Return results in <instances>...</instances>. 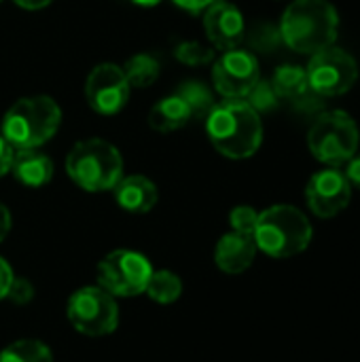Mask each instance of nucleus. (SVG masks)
<instances>
[{
  "label": "nucleus",
  "instance_id": "9",
  "mask_svg": "<svg viewBox=\"0 0 360 362\" xmlns=\"http://www.w3.org/2000/svg\"><path fill=\"white\" fill-rule=\"evenodd\" d=\"M306 72L308 85L314 93L323 98H337L354 87L359 78V64L348 51L329 47L310 57Z\"/></svg>",
  "mask_w": 360,
  "mask_h": 362
},
{
  "label": "nucleus",
  "instance_id": "28",
  "mask_svg": "<svg viewBox=\"0 0 360 362\" xmlns=\"http://www.w3.org/2000/svg\"><path fill=\"white\" fill-rule=\"evenodd\" d=\"M13 153H15V148H13V146L2 138V134H0V178H2L4 174H8V172H11Z\"/></svg>",
  "mask_w": 360,
  "mask_h": 362
},
{
  "label": "nucleus",
  "instance_id": "12",
  "mask_svg": "<svg viewBox=\"0 0 360 362\" xmlns=\"http://www.w3.org/2000/svg\"><path fill=\"white\" fill-rule=\"evenodd\" d=\"M352 187L342 168H325L316 172L306 187V202L318 218H333L348 208Z\"/></svg>",
  "mask_w": 360,
  "mask_h": 362
},
{
  "label": "nucleus",
  "instance_id": "4",
  "mask_svg": "<svg viewBox=\"0 0 360 362\" xmlns=\"http://www.w3.org/2000/svg\"><path fill=\"white\" fill-rule=\"evenodd\" d=\"M312 223L308 216L289 204L272 206L259 212L252 233L257 250L274 259H289L301 255L312 242Z\"/></svg>",
  "mask_w": 360,
  "mask_h": 362
},
{
  "label": "nucleus",
  "instance_id": "26",
  "mask_svg": "<svg viewBox=\"0 0 360 362\" xmlns=\"http://www.w3.org/2000/svg\"><path fill=\"white\" fill-rule=\"evenodd\" d=\"M6 299L15 305H25L34 299V286L28 278H13Z\"/></svg>",
  "mask_w": 360,
  "mask_h": 362
},
{
  "label": "nucleus",
  "instance_id": "11",
  "mask_svg": "<svg viewBox=\"0 0 360 362\" xmlns=\"http://www.w3.org/2000/svg\"><path fill=\"white\" fill-rule=\"evenodd\" d=\"M129 83L117 64H98L85 81V100L98 115H117L129 100Z\"/></svg>",
  "mask_w": 360,
  "mask_h": 362
},
{
  "label": "nucleus",
  "instance_id": "32",
  "mask_svg": "<svg viewBox=\"0 0 360 362\" xmlns=\"http://www.w3.org/2000/svg\"><path fill=\"white\" fill-rule=\"evenodd\" d=\"M17 6H21V8H25V11H38V8H45V6H49L53 0H13Z\"/></svg>",
  "mask_w": 360,
  "mask_h": 362
},
{
  "label": "nucleus",
  "instance_id": "29",
  "mask_svg": "<svg viewBox=\"0 0 360 362\" xmlns=\"http://www.w3.org/2000/svg\"><path fill=\"white\" fill-rule=\"evenodd\" d=\"M13 278H15V274H13L11 265L0 257V301L6 299V293H8V286H11Z\"/></svg>",
  "mask_w": 360,
  "mask_h": 362
},
{
  "label": "nucleus",
  "instance_id": "20",
  "mask_svg": "<svg viewBox=\"0 0 360 362\" xmlns=\"http://www.w3.org/2000/svg\"><path fill=\"white\" fill-rule=\"evenodd\" d=\"M176 95L189 106L191 119H206L208 112L216 104L212 89L206 83H202V81H185L180 85V89L176 91Z\"/></svg>",
  "mask_w": 360,
  "mask_h": 362
},
{
  "label": "nucleus",
  "instance_id": "19",
  "mask_svg": "<svg viewBox=\"0 0 360 362\" xmlns=\"http://www.w3.org/2000/svg\"><path fill=\"white\" fill-rule=\"evenodd\" d=\"M144 293L149 295L151 301H155L159 305H170L180 299L182 280L170 269H157V272H153Z\"/></svg>",
  "mask_w": 360,
  "mask_h": 362
},
{
  "label": "nucleus",
  "instance_id": "8",
  "mask_svg": "<svg viewBox=\"0 0 360 362\" xmlns=\"http://www.w3.org/2000/svg\"><path fill=\"white\" fill-rule=\"evenodd\" d=\"M151 261L129 248H119L108 252L98 263V284L117 297H136L146 291V284L153 276Z\"/></svg>",
  "mask_w": 360,
  "mask_h": 362
},
{
  "label": "nucleus",
  "instance_id": "25",
  "mask_svg": "<svg viewBox=\"0 0 360 362\" xmlns=\"http://www.w3.org/2000/svg\"><path fill=\"white\" fill-rule=\"evenodd\" d=\"M257 221H259V212L250 206H238L231 210L229 214V225H231V231L236 233H242V235H250L255 233V227H257Z\"/></svg>",
  "mask_w": 360,
  "mask_h": 362
},
{
  "label": "nucleus",
  "instance_id": "7",
  "mask_svg": "<svg viewBox=\"0 0 360 362\" xmlns=\"http://www.w3.org/2000/svg\"><path fill=\"white\" fill-rule=\"evenodd\" d=\"M66 316L74 331L87 337H104L115 333L119 327L117 299L100 284L74 291L68 299Z\"/></svg>",
  "mask_w": 360,
  "mask_h": 362
},
{
  "label": "nucleus",
  "instance_id": "10",
  "mask_svg": "<svg viewBox=\"0 0 360 362\" xmlns=\"http://www.w3.org/2000/svg\"><path fill=\"white\" fill-rule=\"evenodd\" d=\"M259 78L261 72L255 53L244 51L240 47L225 51L212 68L214 89L225 100H244Z\"/></svg>",
  "mask_w": 360,
  "mask_h": 362
},
{
  "label": "nucleus",
  "instance_id": "27",
  "mask_svg": "<svg viewBox=\"0 0 360 362\" xmlns=\"http://www.w3.org/2000/svg\"><path fill=\"white\" fill-rule=\"evenodd\" d=\"M342 170H344V174H346L350 187L360 191V153H356L354 157H350V159L342 165Z\"/></svg>",
  "mask_w": 360,
  "mask_h": 362
},
{
  "label": "nucleus",
  "instance_id": "23",
  "mask_svg": "<svg viewBox=\"0 0 360 362\" xmlns=\"http://www.w3.org/2000/svg\"><path fill=\"white\" fill-rule=\"evenodd\" d=\"M174 55L185 66H204L214 59V51L197 40H185V42L176 45Z\"/></svg>",
  "mask_w": 360,
  "mask_h": 362
},
{
  "label": "nucleus",
  "instance_id": "15",
  "mask_svg": "<svg viewBox=\"0 0 360 362\" xmlns=\"http://www.w3.org/2000/svg\"><path fill=\"white\" fill-rule=\"evenodd\" d=\"M115 191V202L119 204V208H123L129 214H146L155 208L157 199H159V191L157 185L140 174H132V176H123Z\"/></svg>",
  "mask_w": 360,
  "mask_h": 362
},
{
  "label": "nucleus",
  "instance_id": "34",
  "mask_svg": "<svg viewBox=\"0 0 360 362\" xmlns=\"http://www.w3.org/2000/svg\"><path fill=\"white\" fill-rule=\"evenodd\" d=\"M0 2H2V0H0Z\"/></svg>",
  "mask_w": 360,
  "mask_h": 362
},
{
  "label": "nucleus",
  "instance_id": "1",
  "mask_svg": "<svg viewBox=\"0 0 360 362\" xmlns=\"http://www.w3.org/2000/svg\"><path fill=\"white\" fill-rule=\"evenodd\" d=\"M206 132L212 146L229 159H248L263 142L261 117L246 100L216 102L206 117Z\"/></svg>",
  "mask_w": 360,
  "mask_h": 362
},
{
  "label": "nucleus",
  "instance_id": "30",
  "mask_svg": "<svg viewBox=\"0 0 360 362\" xmlns=\"http://www.w3.org/2000/svg\"><path fill=\"white\" fill-rule=\"evenodd\" d=\"M176 6H180L182 11H187V13H193V15H199V13H204L214 0H172Z\"/></svg>",
  "mask_w": 360,
  "mask_h": 362
},
{
  "label": "nucleus",
  "instance_id": "17",
  "mask_svg": "<svg viewBox=\"0 0 360 362\" xmlns=\"http://www.w3.org/2000/svg\"><path fill=\"white\" fill-rule=\"evenodd\" d=\"M189 121H191V110L176 93L159 100L149 112V125L159 134L176 132L185 127Z\"/></svg>",
  "mask_w": 360,
  "mask_h": 362
},
{
  "label": "nucleus",
  "instance_id": "24",
  "mask_svg": "<svg viewBox=\"0 0 360 362\" xmlns=\"http://www.w3.org/2000/svg\"><path fill=\"white\" fill-rule=\"evenodd\" d=\"M257 112H269L278 106V93L274 91L269 81H257V85L248 91V95L244 98Z\"/></svg>",
  "mask_w": 360,
  "mask_h": 362
},
{
  "label": "nucleus",
  "instance_id": "6",
  "mask_svg": "<svg viewBox=\"0 0 360 362\" xmlns=\"http://www.w3.org/2000/svg\"><path fill=\"white\" fill-rule=\"evenodd\" d=\"M359 125L344 110L320 112L308 134L310 153L327 168H342L359 153Z\"/></svg>",
  "mask_w": 360,
  "mask_h": 362
},
{
  "label": "nucleus",
  "instance_id": "18",
  "mask_svg": "<svg viewBox=\"0 0 360 362\" xmlns=\"http://www.w3.org/2000/svg\"><path fill=\"white\" fill-rule=\"evenodd\" d=\"M269 83H272L274 91L278 93V98H286V100H297L299 95H303L310 89L306 68L295 66V64H284V66L276 68Z\"/></svg>",
  "mask_w": 360,
  "mask_h": 362
},
{
  "label": "nucleus",
  "instance_id": "21",
  "mask_svg": "<svg viewBox=\"0 0 360 362\" xmlns=\"http://www.w3.org/2000/svg\"><path fill=\"white\" fill-rule=\"evenodd\" d=\"M123 74L129 87H151L159 76V59L149 53H138L129 57L123 66Z\"/></svg>",
  "mask_w": 360,
  "mask_h": 362
},
{
  "label": "nucleus",
  "instance_id": "14",
  "mask_svg": "<svg viewBox=\"0 0 360 362\" xmlns=\"http://www.w3.org/2000/svg\"><path fill=\"white\" fill-rule=\"evenodd\" d=\"M257 257V244L250 235L242 233H225L214 248V263L225 274H242L246 272Z\"/></svg>",
  "mask_w": 360,
  "mask_h": 362
},
{
  "label": "nucleus",
  "instance_id": "5",
  "mask_svg": "<svg viewBox=\"0 0 360 362\" xmlns=\"http://www.w3.org/2000/svg\"><path fill=\"white\" fill-rule=\"evenodd\" d=\"M66 174L83 191H112L123 178V157L115 144L102 138H87L70 148Z\"/></svg>",
  "mask_w": 360,
  "mask_h": 362
},
{
  "label": "nucleus",
  "instance_id": "22",
  "mask_svg": "<svg viewBox=\"0 0 360 362\" xmlns=\"http://www.w3.org/2000/svg\"><path fill=\"white\" fill-rule=\"evenodd\" d=\"M0 362H53V354L38 339H19L0 352Z\"/></svg>",
  "mask_w": 360,
  "mask_h": 362
},
{
  "label": "nucleus",
  "instance_id": "16",
  "mask_svg": "<svg viewBox=\"0 0 360 362\" xmlns=\"http://www.w3.org/2000/svg\"><path fill=\"white\" fill-rule=\"evenodd\" d=\"M53 161L38 148H19L13 153L11 174L17 182L30 189H40L53 178Z\"/></svg>",
  "mask_w": 360,
  "mask_h": 362
},
{
  "label": "nucleus",
  "instance_id": "13",
  "mask_svg": "<svg viewBox=\"0 0 360 362\" xmlns=\"http://www.w3.org/2000/svg\"><path fill=\"white\" fill-rule=\"evenodd\" d=\"M204 30L208 40L223 51L240 47L246 34L242 11L229 0H214L204 11Z\"/></svg>",
  "mask_w": 360,
  "mask_h": 362
},
{
  "label": "nucleus",
  "instance_id": "3",
  "mask_svg": "<svg viewBox=\"0 0 360 362\" xmlns=\"http://www.w3.org/2000/svg\"><path fill=\"white\" fill-rule=\"evenodd\" d=\"M62 123V108L49 95L19 98L2 117L0 134L15 148H38L49 142Z\"/></svg>",
  "mask_w": 360,
  "mask_h": 362
},
{
  "label": "nucleus",
  "instance_id": "2",
  "mask_svg": "<svg viewBox=\"0 0 360 362\" xmlns=\"http://www.w3.org/2000/svg\"><path fill=\"white\" fill-rule=\"evenodd\" d=\"M337 32L339 15L329 0H293L280 21L284 45L310 57L333 47Z\"/></svg>",
  "mask_w": 360,
  "mask_h": 362
},
{
  "label": "nucleus",
  "instance_id": "31",
  "mask_svg": "<svg viewBox=\"0 0 360 362\" xmlns=\"http://www.w3.org/2000/svg\"><path fill=\"white\" fill-rule=\"evenodd\" d=\"M11 231V212L8 208L0 202V242H4V238Z\"/></svg>",
  "mask_w": 360,
  "mask_h": 362
},
{
  "label": "nucleus",
  "instance_id": "33",
  "mask_svg": "<svg viewBox=\"0 0 360 362\" xmlns=\"http://www.w3.org/2000/svg\"><path fill=\"white\" fill-rule=\"evenodd\" d=\"M134 4H138V6H155V4H159L161 0H132Z\"/></svg>",
  "mask_w": 360,
  "mask_h": 362
}]
</instances>
